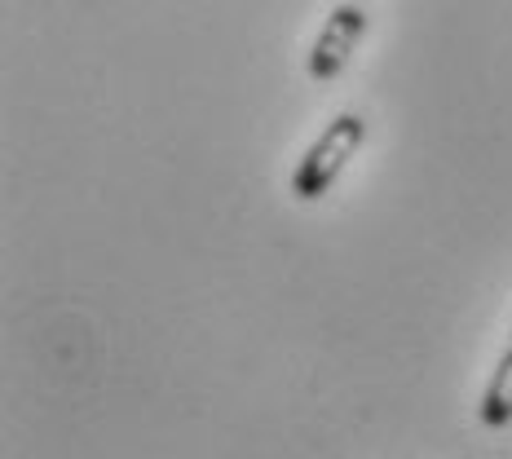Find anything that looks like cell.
I'll use <instances>...</instances> for the list:
<instances>
[{
  "label": "cell",
  "instance_id": "2",
  "mask_svg": "<svg viewBox=\"0 0 512 459\" xmlns=\"http://www.w3.org/2000/svg\"><path fill=\"white\" fill-rule=\"evenodd\" d=\"M367 23H371L367 9H358V5L332 9V18H327L314 40V53H309V80H318V84L336 80L349 67V58H354L358 40L367 36Z\"/></svg>",
  "mask_w": 512,
  "mask_h": 459
},
{
  "label": "cell",
  "instance_id": "1",
  "mask_svg": "<svg viewBox=\"0 0 512 459\" xmlns=\"http://www.w3.org/2000/svg\"><path fill=\"white\" fill-rule=\"evenodd\" d=\"M362 142H367V120L354 115V111L336 115V120L323 128V137H318V142L305 151L301 164H296L292 195L301 199V204H314V199H323L327 190L340 181V173L349 168V159L358 155Z\"/></svg>",
  "mask_w": 512,
  "mask_h": 459
},
{
  "label": "cell",
  "instance_id": "3",
  "mask_svg": "<svg viewBox=\"0 0 512 459\" xmlns=\"http://www.w3.org/2000/svg\"><path fill=\"white\" fill-rule=\"evenodd\" d=\"M482 424H490V429H508L512 424V345L504 349L495 376H490V389L482 398Z\"/></svg>",
  "mask_w": 512,
  "mask_h": 459
}]
</instances>
